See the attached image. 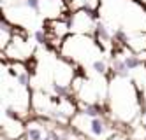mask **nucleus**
Masks as SVG:
<instances>
[{"mask_svg": "<svg viewBox=\"0 0 146 140\" xmlns=\"http://www.w3.org/2000/svg\"><path fill=\"white\" fill-rule=\"evenodd\" d=\"M14 79H16V82L21 86L23 89H28L30 88V74L28 72H19Z\"/></svg>", "mask_w": 146, "mask_h": 140, "instance_id": "obj_8", "label": "nucleus"}, {"mask_svg": "<svg viewBox=\"0 0 146 140\" xmlns=\"http://www.w3.org/2000/svg\"><path fill=\"white\" fill-rule=\"evenodd\" d=\"M34 39H35L37 44H44V42H46V32L42 28H37L34 32Z\"/></svg>", "mask_w": 146, "mask_h": 140, "instance_id": "obj_11", "label": "nucleus"}, {"mask_svg": "<svg viewBox=\"0 0 146 140\" xmlns=\"http://www.w3.org/2000/svg\"><path fill=\"white\" fill-rule=\"evenodd\" d=\"M95 32H97V35L102 39V40H111L113 35H111V32L108 30V26L102 23V21H97V25H95Z\"/></svg>", "mask_w": 146, "mask_h": 140, "instance_id": "obj_7", "label": "nucleus"}, {"mask_svg": "<svg viewBox=\"0 0 146 140\" xmlns=\"http://www.w3.org/2000/svg\"><path fill=\"white\" fill-rule=\"evenodd\" d=\"M144 119H146V112H144Z\"/></svg>", "mask_w": 146, "mask_h": 140, "instance_id": "obj_15", "label": "nucleus"}, {"mask_svg": "<svg viewBox=\"0 0 146 140\" xmlns=\"http://www.w3.org/2000/svg\"><path fill=\"white\" fill-rule=\"evenodd\" d=\"M92 67L97 74H106L108 72V65H106V61H102V60H95L92 63Z\"/></svg>", "mask_w": 146, "mask_h": 140, "instance_id": "obj_10", "label": "nucleus"}, {"mask_svg": "<svg viewBox=\"0 0 146 140\" xmlns=\"http://www.w3.org/2000/svg\"><path fill=\"white\" fill-rule=\"evenodd\" d=\"M79 114L86 116V117H100L102 116V109H100L99 103H85L81 107Z\"/></svg>", "mask_w": 146, "mask_h": 140, "instance_id": "obj_2", "label": "nucleus"}, {"mask_svg": "<svg viewBox=\"0 0 146 140\" xmlns=\"http://www.w3.org/2000/svg\"><path fill=\"white\" fill-rule=\"evenodd\" d=\"M51 88H53V93L58 96V98H67V96L70 95V91H72L70 86H67V84H58V82H55Z\"/></svg>", "mask_w": 146, "mask_h": 140, "instance_id": "obj_4", "label": "nucleus"}, {"mask_svg": "<svg viewBox=\"0 0 146 140\" xmlns=\"http://www.w3.org/2000/svg\"><path fill=\"white\" fill-rule=\"evenodd\" d=\"M113 40L114 42H127L129 40V35L125 34L123 28H116V30L113 32Z\"/></svg>", "mask_w": 146, "mask_h": 140, "instance_id": "obj_9", "label": "nucleus"}, {"mask_svg": "<svg viewBox=\"0 0 146 140\" xmlns=\"http://www.w3.org/2000/svg\"><path fill=\"white\" fill-rule=\"evenodd\" d=\"M88 133L93 137V138H106L111 130H109V126L106 124V121L102 119V117H90L88 119Z\"/></svg>", "mask_w": 146, "mask_h": 140, "instance_id": "obj_1", "label": "nucleus"}, {"mask_svg": "<svg viewBox=\"0 0 146 140\" xmlns=\"http://www.w3.org/2000/svg\"><path fill=\"white\" fill-rule=\"evenodd\" d=\"M23 2L30 11H35V12L40 11V0H23Z\"/></svg>", "mask_w": 146, "mask_h": 140, "instance_id": "obj_12", "label": "nucleus"}, {"mask_svg": "<svg viewBox=\"0 0 146 140\" xmlns=\"http://www.w3.org/2000/svg\"><path fill=\"white\" fill-rule=\"evenodd\" d=\"M113 74L114 75H118V77H129V68H127V65H125V61H123V58L120 60V58H114L113 56Z\"/></svg>", "mask_w": 146, "mask_h": 140, "instance_id": "obj_3", "label": "nucleus"}, {"mask_svg": "<svg viewBox=\"0 0 146 140\" xmlns=\"http://www.w3.org/2000/svg\"><path fill=\"white\" fill-rule=\"evenodd\" d=\"M42 140H51V138H49V135H48V137H44V138H42Z\"/></svg>", "mask_w": 146, "mask_h": 140, "instance_id": "obj_14", "label": "nucleus"}, {"mask_svg": "<svg viewBox=\"0 0 146 140\" xmlns=\"http://www.w3.org/2000/svg\"><path fill=\"white\" fill-rule=\"evenodd\" d=\"M123 61H125V65H127L129 70H135V68H139L143 65V61L139 56H135V55H127V56H123Z\"/></svg>", "mask_w": 146, "mask_h": 140, "instance_id": "obj_5", "label": "nucleus"}, {"mask_svg": "<svg viewBox=\"0 0 146 140\" xmlns=\"http://www.w3.org/2000/svg\"><path fill=\"white\" fill-rule=\"evenodd\" d=\"M48 135H49V138H51V140H62V138H60V135H58L56 131H49Z\"/></svg>", "mask_w": 146, "mask_h": 140, "instance_id": "obj_13", "label": "nucleus"}, {"mask_svg": "<svg viewBox=\"0 0 146 140\" xmlns=\"http://www.w3.org/2000/svg\"><path fill=\"white\" fill-rule=\"evenodd\" d=\"M25 138L27 140H42L44 138L42 137V130L37 128V126H30V128L25 130Z\"/></svg>", "mask_w": 146, "mask_h": 140, "instance_id": "obj_6", "label": "nucleus"}]
</instances>
